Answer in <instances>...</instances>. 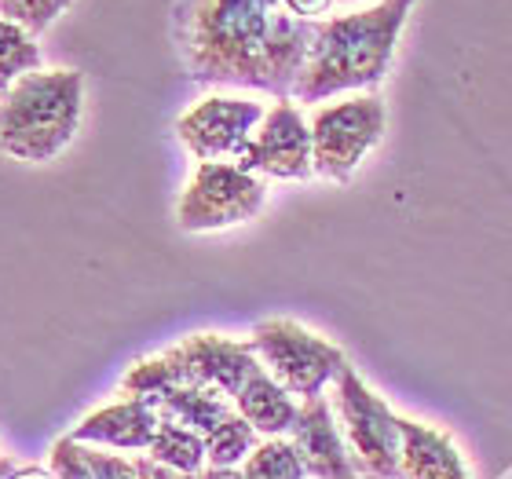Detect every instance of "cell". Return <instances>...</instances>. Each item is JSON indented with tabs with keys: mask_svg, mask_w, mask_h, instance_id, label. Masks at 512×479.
I'll use <instances>...</instances> for the list:
<instances>
[{
	"mask_svg": "<svg viewBox=\"0 0 512 479\" xmlns=\"http://www.w3.org/2000/svg\"><path fill=\"white\" fill-rule=\"evenodd\" d=\"M15 479H59L52 469H41V465H22Z\"/></svg>",
	"mask_w": 512,
	"mask_h": 479,
	"instance_id": "obj_24",
	"label": "cell"
},
{
	"mask_svg": "<svg viewBox=\"0 0 512 479\" xmlns=\"http://www.w3.org/2000/svg\"><path fill=\"white\" fill-rule=\"evenodd\" d=\"M286 439L297 447L308 479H363L355 469L352 454H348L344 432L337 425L333 403L326 395L300 403L297 425H293V432Z\"/></svg>",
	"mask_w": 512,
	"mask_h": 479,
	"instance_id": "obj_11",
	"label": "cell"
},
{
	"mask_svg": "<svg viewBox=\"0 0 512 479\" xmlns=\"http://www.w3.org/2000/svg\"><path fill=\"white\" fill-rule=\"evenodd\" d=\"M161 414L154 403L139 399V395H125L118 403L99 406L88 417H81L70 432V439L88 443V447H110V450H143L147 454L154 436H158Z\"/></svg>",
	"mask_w": 512,
	"mask_h": 479,
	"instance_id": "obj_12",
	"label": "cell"
},
{
	"mask_svg": "<svg viewBox=\"0 0 512 479\" xmlns=\"http://www.w3.org/2000/svg\"><path fill=\"white\" fill-rule=\"evenodd\" d=\"M267 110L242 96H205L180 121L176 136L198 161H242Z\"/></svg>",
	"mask_w": 512,
	"mask_h": 479,
	"instance_id": "obj_9",
	"label": "cell"
},
{
	"mask_svg": "<svg viewBox=\"0 0 512 479\" xmlns=\"http://www.w3.org/2000/svg\"><path fill=\"white\" fill-rule=\"evenodd\" d=\"M147 403L161 414V421H176V425L194 428L198 436H209L220 428L227 417L235 414V403L216 392L194 388V384H161L158 392L147 395Z\"/></svg>",
	"mask_w": 512,
	"mask_h": 479,
	"instance_id": "obj_15",
	"label": "cell"
},
{
	"mask_svg": "<svg viewBox=\"0 0 512 479\" xmlns=\"http://www.w3.org/2000/svg\"><path fill=\"white\" fill-rule=\"evenodd\" d=\"M267 202V183L235 161H198L176 202V224L187 235H209L249 224Z\"/></svg>",
	"mask_w": 512,
	"mask_h": 479,
	"instance_id": "obj_8",
	"label": "cell"
},
{
	"mask_svg": "<svg viewBox=\"0 0 512 479\" xmlns=\"http://www.w3.org/2000/svg\"><path fill=\"white\" fill-rule=\"evenodd\" d=\"M172 33L198 85L260 88L293 99L315 22L297 19L282 0H180Z\"/></svg>",
	"mask_w": 512,
	"mask_h": 479,
	"instance_id": "obj_1",
	"label": "cell"
},
{
	"mask_svg": "<svg viewBox=\"0 0 512 479\" xmlns=\"http://www.w3.org/2000/svg\"><path fill=\"white\" fill-rule=\"evenodd\" d=\"M235 410L246 417L264 439H278L293 432L300 403L264 370V362H260L253 370V377L242 384V392L235 395Z\"/></svg>",
	"mask_w": 512,
	"mask_h": 479,
	"instance_id": "obj_14",
	"label": "cell"
},
{
	"mask_svg": "<svg viewBox=\"0 0 512 479\" xmlns=\"http://www.w3.org/2000/svg\"><path fill=\"white\" fill-rule=\"evenodd\" d=\"M256 447H260V432L235 410L224 425L205 436V461L209 469H238Z\"/></svg>",
	"mask_w": 512,
	"mask_h": 479,
	"instance_id": "obj_18",
	"label": "cell"
},
{
	"mask_svg": "<svg viewBox=\"0 0 512 479\" xmlns=\"http://www.w3.org/2000/svg\"><path fill=\"white\" fill-rule=\"evenodd\" d=\"M19 469L22 465L15 458H0V479H15L19 476Z\"/></svg>",
	"mask_w": 512,
	"mask_h": 479,
	"instance_id": "obj_26",
	"label": "cell"
},
{
	"mask_svg": "<svg viewBox=\"0 0 512 479\" xmlns=\"http://www.w3.org/2000/svg\"><path fill=\"white\" fill-rule=\"evenodd\" d=\"M70 8H74V0H0V15L19 22L22 30H30L33 37H41Z\"/></svg>",
	"mask_w": 512,
	"mask_h": 479,
	"instance_id": "obj_21",
	"label": "cell"
},
{
	"mask_svg": "<svg viewBox=\"0 0 512 479\" xmlns=\"http://www.w3.org/2000/svg\"><path fill=\"white\" fill-rule=\"evenodd\" d=\"M384 128H388V107L377 92H355L319 107L311 114L315 176L348 183L384 139Z\"/></svg>",
	"mask_w": 512,
	"mask_h": 479,
	"instance_id": "obj_7",
	"label": "cell"
},
{
	"mask_svg": "<svg viewBox=\"0 0 512 479\" xmlns=\"http://www.w3.org/2000/svg\"><path fill=\"white\" fill-rule=\"evenodd\" d=\"M198 479H246V472L242 469H205Z\"/></svg>",
	"mask_w": 512,
	"mask_h": 479,
	"instance_id": "obj_25",
	"label": "cell"
},
{
	"mask_svg": "<svg viewBox=\"0 0 512 479\" xmlns=\"http://www.w3.org/2000/svg\"><path fill=\"white\" fill-rule=\"evenodd\" d=\"M85 110L81 70H33L0 92V150L41 165L74 143Z\"/></svg>",
	"mask_w": 512,
	"mask_h": 479,
	"instance_id": "obj_3",
	"label": "cell"
},
{
	"mask_svg": "<svg viewBox=\"0 0 512 479\" xmlns=\"http://www.w3.org/2000/svg\"><path fill=\"white\" fill-rule=\"evenodd\" d=\"M297 19H308V22H322L337 15V8H344L341 0H282Z\"/></svg>",
	"mask_w": 512,
	"mask_h": 479,
	"instance_id": "obj_22",
	"label": "cell"
},
{
	"mask_svg": "<svg viewBox=\"0 0 512 479\" xmlns=\"http://www.w3.org/2000/svg\"><path fill=\"white\" fill-rule=\"evenodd\" d=\"M48 469L59 479H139L136 461L121 458V454H103V447H88L70 436L52 443Z\"/></svg>",
	"mask_w": 512,
	"mask_h": 479,
	"instance_id": "obj_16",
	"label": "cell"
},
{
	"mask_svg": "<svg viewBox=\"0 0 512 479\" xmlns=\"http://www.w3.org/2000/svg\"><path fill=\"white\" fill-rule=\"evenodd\" d=\"M256 366H260V359H256L249 341H231L220 333H194V337L172 344L169 352L154 355V359H139L125 373L121 392L147 399L161 384H194V388L216 392L235 403V395L253 377Z\"/></svg>",
	"mask_w": 512,
	"mask_h": 479,
	"instance_id": "obj_4",
	"label": "cell"
},
{
	"mask_svg": "<svg viewBox=\"0 0 512 479\" xmlns=\"http://www.w3.org/2000/svg\"><path fill=\"white\" fill-rule=\"evenodd\" d=\"M136 472L139 479H198L191 472H180V469H169V465H161L154 458H136Z\"/></svg>",
	"mask_w": 512,
	"mask_h": 479,
	"instance_id": "obj_23",
	"label": "cell"
},
{
	"mask_svg": "<svg viewBox=\"0 0 512 479\" xmlns=\"http://www.w3.org/2000/svg\"><path fill=\"white\" fill-rule=\"evenodd\" d=\"M249 344H253L256 359L264 362V370L300 403L319 399L326 392V384H333L352 366L337 344H330L308 326H300L297 319L256 322Z\"/></svg>",
	"mask_w": 512,
	"mask_h": 479,
	"instance_id": "obj_6",
	"label": "cell"
},
{
	"mask_svg": "<svg viewBox=\"0 0 512 479\" xmlns=\"http://www.w3.org/2000/svg\"><path fill=\"white\" fill-rule=\"evenodd\" d=\"M333 414L344 432L348 454L363 479H403V436L399 414L355 373V366L333 381Z\"/></svg>",
	"mask_w": 512,
	"mask_h": 479,
	"instance_id": "obj_5",
	"label": "cell"
},
{
	"mask_svg": "<svg viewBox=\"0 0 512 479\" xmlns=\"http://www.w3.org/2000/svg\"><path fill=\"white\" fill-rule=\"evenodd\" d=\"M147 458L161 461L169 469L191 472V476H202L209 469V461H205V436H198L187 425H176V421H161Z\"/></svg>",
	"mask_w": 512,
	"mask_h": 479,
	"instance_id": "obj_17",
	"label": "cell"
},
{
	"mask_svg": "<svg viewBox=\"0 0 512 479\" xmlns=\"http://www.w3.org/2000/svg\"><path fill=\"white\" fill-rule=\"evenodd\" d=\"M399 436H403V479H472L465 454L443 428L399 417Z\"/></svg>",
	"mask_w": 512,
	"mask_h": 479,
	"instance_id": "obj_13",
	"label": "cell"
},
{
	"mask_svg": "<svg viewBox=\"0 0 512 479\" xmlns=\"http://www.w3.org/2000/svg\"><path fill=\"white\" fill-rule=\"evenodd\" d=\"M417 0H377L315 22L308 63L293 103H326L341 92H374L392 70L395 48Z\"/></svg>",
	"mask_w": 512,
	"mask_h": 479,
	"instance_id": "obj_2",
	"label": "cell"
},
{
	"mask_svg": "<svg viewBox=\"0 0 512 479\" xmlns=\"http://www.w3.org/2000/svg\"><path fill=\"white\" fill-rule=\"evenodd\" d=\"M41 70V44L19 22L0 15V92H8L19 77Z\"/></svg>",
	"mask_w": 512,
	"mask_h": 479,
	"instance_id": "obj_19",
	"label": "cell"
},
{
	"mask_svg": "<svg viewBox=\"0 0 512 479\" xmlns=\"http://www.w3.org/2000/svg\"><path fill=\"white\" fill-rule=\"evenodd\" d=\"M246 172L260 180H308L315 176V154H311V121L293 99H278L267 110L253 143L238 161Z\"/></svg>",
	"mask_w": 512,
	"mask_h": 479,
	"instance_id": "obj_10",
	"label": "cell"
},
{
	"mask_svg": "<svg viewBox=\"0 0 512 479\" xmlns=\"http://www.w3.org/2000/svg\"><path fill=\"white\" fill-rule=\"evenodd\" d=\"M242 472H246V479H308L297 447L286 436L260 439V447L246 458Z\"/></svg>",
	"mask_w": 512,
	"mask_h": 479,
	"instance_id": "obj_20",
	"label": "cell"
}]
</instances>
